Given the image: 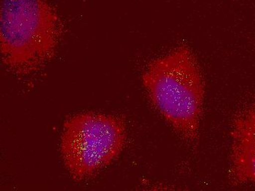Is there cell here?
Returning <instances> with one entry per match:
<instances>
[{
    "instance_id": "6da1fadb",
    "label": "cell",
    "mask_w": 255,
    "mask_h": 191,
    "mask_svg": "<svg viewBox=\"0 0 255 191\" xmlns=\"http://www.w3.org/2000/svg\"><path fill=\"white\" fill-rule=\"evenodd\" d=\"M143 84L155 108L186 141L199 135L204 81L194 54L180 46L154 60L143 74Z\"/></svg>"
},
{
    "instance_id": "7a4b0ae2",
    "label": "cell",
    "mask_w": 255,
    "mask_h": 191,
    "mask_svg": "<svg viewBox=\"0 0 255 191\" xmlns=\"http://www.w3.org/2000/svg\"><path fill=\"white\" fill-rule=\"evenodd\" d=\"M60 34L58 15L46 0H1V57L15 74L43 67L55 53Z\"/></svg>"
},
{
    "instance_id": "3957f363",
    "label": "cell",
    "mask_w": 255,
    "mask_h": 191,
    "mask_svg": "<svg viewBox=\"0 0 255 191\" xmlns=\"http://www.w3.org/2000/svg\"><path fill=\"white\" fill-rule=\"evenodd\" d=\"M126 139L125 124L119 118L81 113L64 124L62 157L73 178L85 180L118 158Z\"/></svg>"
},
{
    "instance_id": "277c9868",
    "label": "cell",
    "mask_w": 255,
    "mask_h": 191,
    "mask_svg": "<svg viewBox=\"0 0 255 191\" xmlns=\"http://www.w3.org/2000/svg\"><path fill=\"white\" fill-rule=\"evenodd\" d=\"M231 166L233 183H255V102L244 108L233 122Z\"/></svg>"
}]
</instances>
